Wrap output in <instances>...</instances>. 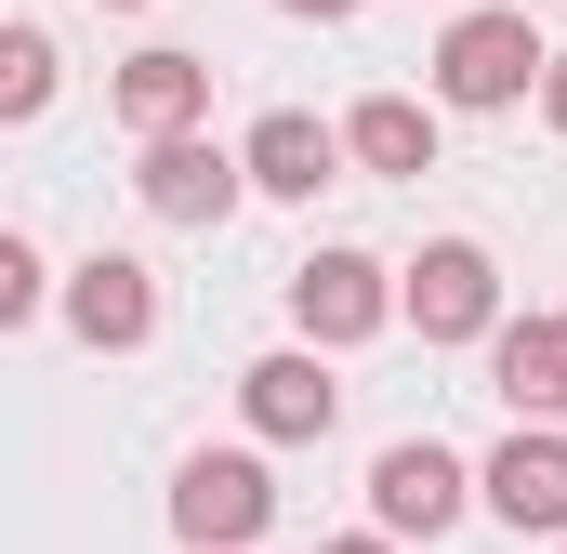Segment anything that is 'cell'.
Instances as JSON below:
<instances>
[{
    "label": "cell",
    "instance_id": "1",
    "mask_svg": "<svg viewBox=\"0 0 567 554\" xmlns=\"http://www.w3.org/2000/svg\"><path fill=\"white\" fill-rule=\"evenodd\" d=\"M172 529H185V554H251L278 529V475H265L251 449H198V462L172 475Z\"/></svg>",
    "mask_w": 567,
    "mask_h": 554
},
{
    "label": "cell",
    "instance_id": "2",
    "mask_svg": "<svg viewBox=\"0 0 567 554\" xmlns=\"http://www.w3.org/2000/svg\"><path fill=\"white\" fill-rule=\"evenodd\" d=\"M542 40H528V13H449V40H435V106H528L542 93Z\"/></svg>",
    "mask_w": 567,
    "mask_h": 554
},
{
    "label": "cell",
    "instance_id": "3",
    "mask_svg": "<svg viewBox=\"0 0 567 554\" xmlns=\"http://www.w3.org/2000/svg\"><path fill=\"white\" fill-rule=\"evenodd\" d=\"M133 198L158 212V225H225V212L251 198V158L212 145V133H158V145L133 158Z\"/></svg>",
    "mask_w": 567,
    "mask_h": 554
},
{
    "label": "cell",
    "instance_id": "4",
    "mask_svg": "<svg viewBox=\"0 0 567 554\" xmlns=\"http://www.w3.org/2000/svg\"><path fill=\"white\" fill-rule=\"evenodd\" d=\"M383 317H410V304H396V277L370 265V252H303V265H290V330H303V343L343 357V343H370Z\"/></svg>",
    "mask_w": 567,
    "mask_h": 554
},
{
    "label": "cell",
    "instance_id": "5",
    "mask_svg": "<svg viewBox=\"0 0 567 554\" xmlns=\"http://www.w3.org/2000/svg\"><path fill=\"white\" fill-rule=\"evenodd\" d=\"M488 475L462 462V449H435V435H396L383 462H370V515L396 529V542H435V529H462V502H475Z\"/></svg>",
    "mask_w": 567,
    "mask_h": 554
},
{
    "label": "cell",
    "instance_id": "6",
    "mask_svg": "<svg viewBox=\"0 0 567 554\" xmlns=\"http://www.w3.org/2000/svg\"><path fill=\"white\" fill-rule=\"evenodd\" d=\"M396 304H410L423 343H488V330H502V265H488L475 238H435L423 265L396 277Z\"/></svg>",
    "mask_w": 567,
    "mask_h": 554
},
{
    "label": "cell",
    "instance_id": "7",
    "mask_svg": "<svg viewBox=\"0 0 567 554\" xmlns=\"http://www.w3.org/2000/svg\"><path fill=\"white\" fill-rule=\"evenodd\" d=\"M238 410L265 449H317L330 422H343V383H330V343H290V357H251L238 370Z\"/></svg>",
    "mask_w": 567,
    "mask_h": 554
},
{
    "label": "cell",
    "instance_id": "8",
    "mask_svg": "<svg viewBox=\"0 0 567 554\" xmlns=\"http://www.w3.org/2000/svg\"><path fill=\"white\" fill-rule=\"evenodd\" d=\"M66 330H80L93 357H133V343H158V265H133V252H93V265L66 277Z\"/></svg>",
    "mask_w": 567,
    "mask_h": 554
},
{
    "label": "cell",
    "instance_id": "9",
    "mask_svg": "<svg viewBox=\"0 0 567 554\" xmlns=\"http://www.w3.org/2000/svg\"><path fill=\"white\" fill-rule=\"evenodd\" d=\"M488 397L515 422H567V317H502L488 330Z\"/></svg>",
    "mask_w": 567,
    "mask_h": 554
},
{
    "label": "cell",
    "instance_id": "10",
    "mask_svg": "<svg viewBox=\"0 0 567 554\" xmlns=\"http://www.w3.org/2000/svg\"><path fill=\"white\" fill-rule=\"evenodd\" d=\"M488 515L502 529H567V435L555 422H515L488 449Z\"/></svg>",
    "mask_w": 567,
    "mask_h": 554
},
{
    "label": "cell",
    "instance_id": "11",
    "mask_svg": "<svg viewBox=\"0 0 567 554\" xmlns=\"http://www.w3.org/2000/svg\"><path fill=\"white\" fill-rule=\"evenodd\" d=\"M238 158H251V185H265V198H317V185H330V172H343L357 145L330 133V120H303V106H265Z\"/></svg>",
    "mask_w": 567,
    "mask_h": 554
},
{
    "label": "cell",
    "instance_id": "12",
    "mask_svg": "<svg viewBox=\"0 0 567 554\" xmlns=\"http://www.w3.org/2000/svg\"><path fill=\"white\" fill-rule=\"evenodd\" d=\"M198 120H212V66H198V53H133V66H120V133L133 145L198 133Z\"/></svg>",
    "mask_w": 567,
    "mask_h": 554
},
{
    "label": "cell",
    "instance_id": "13",
    "mask_svg": "<svg viewBox=\"0 0 567 554\" xmlns=\"http://www.w3.org/2000/svg\"><path fill=\"white\" fill-rule=\"evenodd\" d=\"M343 145H357V172H435V106H410V93H370V106L343 120Z\"/></svg>",
    "mask_w": 567,
    "mask_h": 554
},
{
    "label": "cell",
    "instance_id": "14",
    "mask_svg": "<svg viewBox=\"0 0 567 554\" xmlns=\"http://www.w3.org/2000/svg\"><path fill=\"white\" fill-rule=\"evenodd\" d=\"M40 106H53V40L0 27V120H40Z\"/></svg>",
    "mask_w": 567,
    "mask_h": 554
},
{
    "label": "cell",
    "instance_id": "15",
    "mask_svg": "<svg viewBox=\"0 0 567 554\" xmlns=\"http://www.w3.org/2000/svg\"><path fill=\"white\" fill-rule=\"evenodd\" d=\"M40 290H53L40 252H27V238H0V317H40Z\"/></svg>",
    "mask_w": 567,
    "mask_h": 554
},
{
    "label": "cell",
    "instance_id": "16",
    "mask_svg": "<svg viewBox=\"0 0 567 554\" xmlns=\"http://www.w3.org/2000/svg\"><path fill=\"white\" fill-rule=\"evenodd\" d=\"M542 120H555V133H567V53H555V66H542Z\"/></svg>",
    "mask_w": 567,
    "mask_h": 554
},
{
    "label": "cell",
    "instance_id": "17",
    "mask_svg": "<svg viewBox=\"0 0 567 554\" xmlns=\"http://www.w3.org/2000/svg\"><path fill=\"white\" fill-rule=\"evenodd\" d=\"M278 13H317V27H343V13H357V0H278Z\"/></svg>",
    "mask_w": 567,
    "mask_h": 554
},
{
    "label": "cell",
    "instance_id": "18",
    "mask_svg": "<svg viewBox=\"0 0 567 554\" xmlns=\"http://www.w3.org/2000/svg\"><path fill=\"white\" fill-rule=\"evenodd\" d=\"M317 554H396V529H370V542H317Z\"/></svg>",
    "mask_w": 567,
    "mask_h": 554
},
{
    "label": "cell",
    "instance_id": "19",
    "mask_svg": "<svg viewBox=\"0 0 567 554\" xmlns=\"http://www.w3.org/2000/svg\"><path fill=\"white\" fill-rule=\"evenodd\" d=\"M120 13H145V0H120Z\"/></svg>",
    "mask_w": 567,
    "mask_h": 554
}]
</instances>
